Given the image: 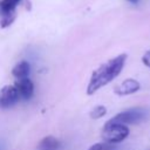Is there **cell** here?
Returning <instances> with one entry per match:
<instances>
[{
	"instance_id": "6da1fadb",
	"label": "cell",
	"mask_w": 150,
	"mask_h": 150,
	"mask_svg": "<svg viewBox=\"0 0 150 150\" xmlns=\"http://www.w3.org/2000/svg\"><path fill=\"white\" fill-rule=\"evenodd\" d=\"M127 61V54H120L115 56L114 59L108 60L107 62L102 63L97 69H95L91 73L90 80L87 86V94L93 95L97 90H100L102 87L110 83L112 80H115L120 73L122 71L124 64Z\"/></svg>"
},
{
	"instance_id": "7a4b0ae2",
	"label": "cell",
	"mask_w": 150,
	"mask_h": 150,
	"mask_svg": "<svg viewBox=\"0 0 150 150\" xmlns=\"http://www.w3.org/2000/svg\"><path fill=\"white\" fill-rule=\"evenodd\" d=\"M129 132L130 131L127 125L108 121L102 128L101 137L105 143L116 144L124 141L129 136Z\"/></svg>"
},
{
	"instance_id": "3957f363",
	"label": "cell",
	"mask_w": 150,
	"mask_h": 150,
	"mask_svg": "<svg viewBox=\"0 0 150 150\" xmlns=\"http://www.w3.org/2000/svg\"><path fill=\"white\" fill-rule=\"evenodd\" d=\"M145 116H146V110L144 108L138 107V108H130L124 111H121L116 114L114 117H111L109 121L128 125V124H134V123H138L143 121Z\"/></svg>"
},
{
	"instance_id": "277c9868",
	"label": "cell",
	"mask_w": 150,
	"mask_h": 150,
	"mask_svg": "<svg viewBox=\"0 0 150 150\" xmlns=\"http://www.w3.org/2000/svg\"><path fill=\"white\" fill-rule=\"evenodd\" d=\"M22 0H0V26L6 28L16 18V8Z\"/></svg>"
},
{
	"instance_id": "5b68a950",
	"label": "cell",
	"mask_w": 150,
	"mask_h": 150,
	"mask_svg": "<svg viewBox=\"0 0 150 150\" xmlns=\"http://www.w3.org/2000/svg\"><path fill=\"white\" fill-rule=\"evenodd\" d=\"M20 101V95L14 86H5L0 89V108L7 109Z\"/></svg>"
},
{
	"instance_id": "8992f818",
	"label": "cell",
	"mask_w": 150,
	"mask_h": 150,
	"mask_svg": "<svg viewBox=\"0 0 150 150\" xmlns=\"http://www.w3.org/2000/svg\"><path fill=\"white\" fill-rule=\"evenodd\" d=\"M139 88H141V84L137 80L127 79L114 88V93L118 96H125V95H131V94L138 91Z\"/></svg>"
},
{
	"instance_id": "52a82bcc",
	"label": "cell",
	"mask_w": 150,
	"mask_h": 150,
	"mask_svg": "<svg viewBox=\"0 0 150 150\" xmlns=\"http://www.w3.org/2000/svg\"><path fill=\"white\" fill-rule=\"evenodd\" d=\"M14 87L16 88V90L20 95V98L26 100V101L32 98V96L34 94V84L30 79H28V77L19 79L15 81Z\"/></svg>"
},
{
	"instance_id": "ba28073f",
	"label": "cell",
	"mask_w": 150,
	"mask_h": 150,
	"mask_svg": "<svg viewBox=\"0 0 150 150\" xmlns=\"http://www.w3.org/2000/svg\"><path fill=\"white\" fill-rule=\"evenodd\" d=\"M60 146H61V142L56 137L46 136L39 142L38 150H59Z\"/></svg>"
},
{
	"instance_id": "9c48e42d",
	"label": "cell",
	"mask_w": 150,
	"mask_h": 150,
	"mask_svg": "<svg viewBox=\"0 0 150 150\" xmlns=\"http://www.w3.org/2000/svg\"><path fill=\"white\" fill-rule=\"evenodd\" d=\"M29 71H30V64H29V62H27V61H21V62L16 63V64L14 66V68L12 69V75H13L16 80H19V79L28 77Z\"/></svg>"
},
{
	"instance_id": "30bf717a",
	"label": "cell",
	"mask_w": 150,
	"mask_h": 150,
	"mask_svg": "<svg viewBox=\"0 0 150 150\" xmlns=\"http://www.w3.org/2000/svg\"><path fill=\"white\" fill-rule=\"evenodd\" d=\"M105 114H107V108L104 105H96L94 109H91V111L89 112V116L93 120H98L103 117Z\"/></svg>"
},
{
	"instance_id": "8fae6325",
	"label": "cell",
	"mask_w": 150,
	"mask_h": 150,
	"mask_svg": "<svg viewBox=\"0 0 150 150\" xmlns=\"http://www.w3.org/2000/svg\"><path fill=\"white\" fill-rule=\"evenodd\" d=\"M88 150H118V148L115 144L101 142V143H95L91 146H89Z\"/></svg>"
},
{
	"instance_id": "7c38bea8",
	"label": "cell",
	"mask_w": 150,
	"mask_h": 150,
	"mask_svg": "<svg viewBox=\"0 0 150 150\" xmlns=\"http://www.w3.org/2000/svg\"><path fill=\"white\" fill-rule=\"evenodd\" d=\"M142 62H143L146 67L150 68V49H149L148 52H145L144 55L142 56Z\"/></svg>"
},
{
	"instance_id": "4fadbf2b",
	"label": "cell",
	"mask_w": 150,
	"mask_h": 150,
	"mask_svg": "<svg viewBox=\"0 0 150 150\" xmlns=\"http://www.w3.org/2000/svg\"><path fill=\"white\" fill-rule=\"evenodd\" d=\"M127 1H129V2H131V4H137L139 0H127Z\"/></svg>"
}]
</instances>
